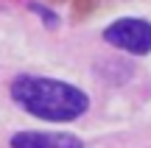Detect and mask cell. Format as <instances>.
Masks as SVG:
<instances>
[{
	"instance_id": "obj_3",
	"label": "cell",
	"mask_w": 151,
	"mask_h": 148,
	"mask_svg": "<svg viewBox=\"0 0 151 148\" xmlns=\"http://www.w3.org/2000/svg\"><path fill=\"white\" fill-rule=\"evenodd\" d=\"M11 148H84L76 134H50V132H17Z\"/></svg>"
},
{
	"instance_id": "obj_4",
	"label": "cell",
	"mask_w": 151,
	"mask_h": 148,
	"mask_svg": "<svg viewBox=\"0 0 151 148\" xmlns=\"http://www.w3.org/2000/svg\"><path fill=\"white\" fill-rule=\"evenodd\" d=\"M31 11H37V14L45 20V25H48V28H56V25H59V17H56L53 11H48L42 3H31Z\"/></svg>"
},
{
	"instance_id": "obj_2",
	"label": "cell",
	"mask_w": 151,
	"mask_h": 148,
	"mask_svg": "<svg viewBox=\"0 0 151 148\" xmlns=\"http://www.w3.org/2000/svg\"><path fill=\"white\" fill-rule=\"evenodd\" d=\"M104 39L112 48H120L132 56L151 53V22L140 17H123L104 28Z\"/></svg>"
},
{
	"instance_id": "obj_1",
	"label": "cell",
	"mask_w": 151,
	"mask_h": 148,
	"mask_svg": "<svg viewBox=\"0 0 151 148\" xmlns=\"http://www.w3.org/2000/svg\"><path fill=\"white\" fill-rule=\"evenodd\" d=\"M11 98L28 115L48 123H70L90 109L84 89L45 76H17L11 81Z\"/></svg>"
}]
</instances>
